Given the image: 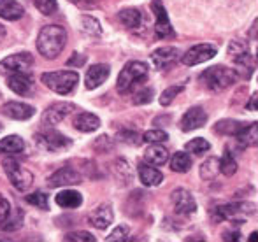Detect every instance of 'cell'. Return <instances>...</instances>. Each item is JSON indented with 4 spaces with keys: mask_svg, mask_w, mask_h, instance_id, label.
<instances>
[{
    "mask_svg": "<svg viewBox=\"0 0 258 242\" xmlns=\"http://www.w3.org/2000/svg\"><path fill=\"white\" fill-rule=\"evenodd\" d=\"M67 42V32L60 25H48L42 27L37 37V49L44 58L54 60L65 48Z\"/></svg>",
    "mask_w": 258,
    "mask_h": 242,
    "instance_id": "cell-1",
    "label": "cell"
},
{
    "mask_svg": "<svg viewBox=\"0 0 258 242\" xmlns=\"http://www.w3.org/2000/svg\"><path fill=\"white\" fill-rule=\"evenodd\" d=\"M199 79L211 92H223L225 88H228V86H232L237 81V72L234 68L225 67V65H214V67L206 68L199 75Z\"/></svg>",
    "mask_w": 258,
    "mask_h": 242,
    "instance_id": "cell-2",
    "label": "cell"
},
{
    "mask_svg": "<svg viewBox=\"0 0 258 242\" xmlns=\"http://www.w3.org/2000/svg\"><path fill=\"white\" fill-rule=\"evenodd\" d=\"M41 81L48 86L51 92L58 95H69L74 92L79 83V74L74 70H61V72H44L41 75Z\"/></svg>",
    "mask_w": 258,
    "mask_h": 242,
    "instance_id": "cell-3",
    "label": "cell"
},
{
    "mask_svg": "<svg viewBox=\"0 0 258 242\" xmlns=\"http://www.w3.org/2000/svg\"><path fill=\"white\" fill-rule=\"evenodd\" d=\"M148 77V65L143 61H128L125 67L121 68L118 75V83L116 88L119 93H128L136 85L143 83Z\"/></svg>",
    "mask_w": 258,
    "mask_h": 242,
    "instance_id": "cell-4",
    "label": "cell"
},
{
    "mask_svg": "<svg viewBox=\"0 0 258 242\" xmlns=\"http://www.w3.org/2000/svg\"><path fill=\"white\" fill-rule=\"evenodd\" d=\"M4 171H6L11 184H13L16 190L25 191L32 186V181H34L32 172L27 171L25 167H21L16 160H6L4 162Z\"/></svg>",
    "mask_w": 258,
    "mask_h": 242,
    "instance_id": "cell-5",
    "label": "cell"
},
{
    "mask_svg": "<svg viewBox=\"0 0 258 242\" xmlns=\"http://www.w3.org/2000/svg\"><path fill=\"white\" fill-rule=\"evenodd\" d=\"M34 65V56L30 53H16V55H11L7 58H4L0 61V74L2 75H9V74H16V72H25L28 74Z\"/></svg>",
    "mask_w": 258,
    "mask_h": 242,
    "instance_id": "cell-6",
    "label": "cell"
},
{
    "mask_svg": "<svg viewBox=\"0 0 258 242\" xmlns=\"http://www.w3.org/2000/svg\"><path fill=\"white\" fill-rule=\"evenodd\" d=\"M35 140H37L44 149L53 151V153L61 151V149H67V147H71V144H72V140L69 139V137H65L63 133L56 132V130H53V128H46V130L37 132Z\"/></svg>",
    "mask_w": 258,
    "mask_h": 242,
    "instance_id": "cell-7",
    "label": "cell"
},
{
    "mask_svg": "<svg viewBox=\"0 0 258 242\" xmlns=\"http://www.w3.org/2000/svg\"><path fill=\"white\" fill-rule=\"evenodd\" d=\"M151 11L155 14V34L158 39H170L176 37V32H174L172 25L169 21V14H167L165 7L160 0H153L151 2Z\"/></svg>",
    "mask_w": 258,
    "mask_h": 242,
    "instance_id": "cell-8",
    "label": "cell"
},
{
    "mask_svg": "<svg viewBox=\"0 0 258 242\" xmlns=\"http://www.w3.org/2000/svg\"><path fill=\"white\" fill-rule=\"evenodd\" d=\"M218 53V48L213 44H197L194 46L191 49H188L181 60H183L184 65L188 67H194V65H199V63H204V61H209L211 58H214Z\"/></svg>",
    "mask_w": 258,
    "mask_h": 242,
    "instance_id": "cell-9",
    "label": "cell"
},
{
    "mask_svg": "<svg viewBox=\"0 0 258 242\" xmlns=\"http://www.w3.org/2000/svg\"><path fill=\"white\" fill-rule=\"evenodd\" d=\"M172 204H174V209H176L177 214L190 216V214H195V211H197V202H195L194 195H191L188 190H184V188L174 190Z\"/></svg>",
    "mask_w": 258,
    "mask_h": 242,
    "instance_id": "cell-10",
    "label": "cell"
},
{
    "mask_svg": "<svg viewBox=\"0 0 258 242\" xmlns=\"http://www.w3.org/2000/svg\"><path fill=\"white\" fill-rule=\"evenodd\" d=\"M76 109L74 104L71 102H56L53 106H49L48 109L42 113V123L48 126H53V125H58Z\"/></svg>",
    "mask_w": 258,
    "mask_h": 242,
    "instance_id": "cell-11",
    "label": "cell"
},
{
    "mask_svg": "<svg viewBox=\"0 0 258 242\" xmlns=\"http://www.w3.org/2000/svg\"><path fill=\"white\" fill-rule=\"evenodd\" d=\"M207 123V113L202 107H191L184 113V116L181 118L179 126L183 132H191V130L202 128Z\"/></svg>",
    "mask_w": 258,
    "mask_h": 242,
    "instance_id": "cell-12",
    "label": "cell"
},
{
    "mask_svg": "<svg viewBox=\"0 0 258 242\" xmlns=\"http://www.w3.org/2000/svg\"><path fill=\"white\" fill-rule=\"evenodd\" d=\"M181 53L177 48H170V46H165V48H160V49H155L151 53V61L156 68L163 70V68H169L179 60Z\"/></svg>",
    "mask_w": 258,
    "mask_h": 242,
    "instance_id": "cell-13",
    "label": "cell"
},
{
    "mask_svg": "<svg viewBox=\"0 0 258 242\" xmlns=\"http://www.w3.org/2000/svg\"><path fill=\"white\" fill-rule=\"evenodd\" d=\"M2 114L11 120H18V121H25V120H30L32 116L35 114V109L28 104L23 102H7L2 106Z\"/></svg>",
    "mask_w": 258,
    "mask_h": 242,
    "instance_id": "cell-14",
    "label": "cell"
},
{
    "mask_svg": "<svg viewBox=\"0 0 258 242\" xmlns=\"http://www.w3.org/2000/svg\"><path fill=\"white\" fill-rule=\"evenodd\" d=\"M255 212V204H227V205H220L214 211V216L218 219H234L239 214H253Z\"/></svg>",
    "mask_w": 258,
    "mask_h": 242,
    "instance_id": "cell-15",
    "label": "cell"
},
{
    "mask_svg": "<svg viewBox=\"0 0 258 242\" xmlns=\"http://www.w3.org/2000/svg\"><path fill=\"white\" fill-rule=\"evenodd\" d=\"M81 183V174L71 167H63L56 171L51 178L48 179L49 188H61V186H72V184Z\"/></svg>",
    "mask_w": 258,
    "mask_h": 242,
    "instance_id": "cell-16",
    "label": "cell"
},
{
    "mask_svg": "<svg viewBox=\"0 0 258 242\" xmlns=\"http://www.w3.org/2000/svg\"><path fill=\"white\" fill-rule=\"evenodd\" d=\"M111 74V68L109 65L105 63H97V65H92L86 72V77H85V85L88 90H97L99 86H102L105 83V79L109 77Z\"/></svg>",
    "mask_w": 258,
    "mask_h": 242,
    "instance_id": "cell-17",
    "label": "cell"
},
{
    "mask_svg": "<svg viewBox=\"0 0 258 242\" xmlns=\"http://www.w3.org/2000/svg\"><path fill=\"white\" fill-rule=\"evenodd\" d=\"M112 219H114V212H112V207L109 204H104V205H100V207H97L95 211L88 216V223L99 230L109 228Z\"/></svg>",
    "mask_w": 258,
    "mask_h": 242,
    "instance_id": "cell-18",
    "label": "cell"
},
{
    "mask_svg": "<svg viewBox=\"0 0 258 242\" xmlns=\"http://www.w3.org/2000/svg\"><path fill=\"white\" fill-rule=\"evenodd\" d=\"M137 172H139V179L144 186L153 188L163 183V174L150 164H141L139 167H137Z\"/></svg>",
    "mask_w": 258,
    "mask_h": 242,
    "instance_id": "cell-19",
    "label": "cell"
},
{
    "mask_svg": "<svg viewBox=\"0 0 258 242\" xmlns=\"http://www.w3.org/2000/svg\"><path fill=\"white\" fill-rule=\"evenodd\" d=\"M7 86L18 95H27L32 90V79L25 72H16L7 75Z\"/></svg>",
    "mask_w": 258,
    "mask_h": 242,
    "instance_id": "cell-20",
    "label": "cell"
},
{
    "mask_svg": "<svg viewBox=\"0 0 258 242\" xmlns=\"http://www.w3.org/2000/svg\"><path fill=\"white\" fill-rule=\"evenodd\" d=\"M25 9L16 0H0V18L7 21H16L23 18Z\"/></svg>",
    "mask_w": 258,
    "mask_h": 242,
    "instance_id": "cell-21",
    "label": "cell"
},
{
    "mask_svg": "<svg viewBox=\"0 0 258 242\" xmlns=\"http://www.w3.org/2000/svg\"><path fill=\"white\" fill-rule=\"evenodd\" d=\"M54 202L63 209H76L83 204V195L74 190H63L54 197Z\"/></svg>",
    "mask_w": 258,
    "mask_h": 242,
    "instance_id": "cell-22",
    "label": "cell"
},
{
    "mask_svg": "<svg viewBox=\"0 0 258 242\" xmlns=\"http://www.w3.org/2000/svg\"><path fill=\"white\" fill-rule=\"evenodd\" d=\"M144 160L150 165H153V167H160V165L167 164V160H169V151L163 146H160V144H153V146L144 151Z\"/></svg>",
    "mask_w": 258,
    "mask_h": 242,
    "instance_id": "cell-23",
    "label": "cell"
},
{
    "mask_svg": "<svg viewBox=\"0 0 258 242\" xmlns=\"http://www.w3.org/2000/svg\"><path fill=\"white\" fill-rule=\"evenodd\" d=\"M74 126H76V130L85 132V133L95 132L100 126V120H99V116H95V114H92V113H81V114H78V118L74 120Z\"/></svg>",
    "mask_w": 258,
    "mask_h": 242,
    "instance_id": "cell-24",
    "label": "cell"
},
{
    "mask_svg": "<svg viewBox=\"0 0 258 242\" xmlns=\"http://www.w3.org/2000/svg\"><path fill=\"white\" fill-rule=\"evenodd\" d=\"M237 142L241 144L242 147H251L256 144L258 139V128H256V123H249V125H244L241 130H239L237 135Z\"/></svg>",
    "mask_w": 258,
    "mask_h": 242,
    "instance_id": "cell-25",
    "label": "cell"
},
{
    "mask_svg": "<svg viewBox=\"0 0 258 242\" xmlns=\"http://www.w3.org/2000/svg\"><path fill=\"white\" fill-rule=\"evenodd\" d=\"M25 149V142L18 135H7L0 140V153L2 154H18Z\"/></svg>",
    "mask_w": 258,
    "mask_h": 242,
    "instance_id": "cell-26",
    "label": "cell"
},
{
    "mask_svg": "<svg viewBox=\"0 0 258 242\" xmlns=\"http://www.w3.org/2000/svg\"><path fill=\"white\" fill-rule=\"evenodd\" d=\"M118 20L126 28H139L143 23V14L139 13V9H123L118 13Z\"/></svg>",
    "mask_w": 258,
    "mask_h": 242,
    "instance_id": "cell-27",
    "label": "cell"
},
{
    "mask_svg": "<svg viewBox=\"0 0 258 242\" xmlns=\"http://www.w3.org/2000/svg\"><path fill=\"white\" fill-rule=\"evenodd\" d=\"M170 169H172L174 172H179V174L188 172L191 169L190 154L184 153V151H177V153H174L172 160H170Z\"/></svg>",
    "mask_w": 258,
    "mask_h": 242,
    "instance_id": "cell-28",
    "label": "cell"
},
{
    "mask_svg": "<svg viewBox=\"0 0 258 242\" xmlns=\"http://www.w3.org/2000/svg\"><path fill=\"white\" fill-rule=\"evenodd\" d=\"M218 167H220V172L223 176H227V178H232V176L237 172V162H235V158L232 156L230 149H225L223 156H221V160L218 162Z\"/></svg>",
    "mask_w": 258,
    "mask_h": 242,
    "instance_id": "cell-29",
    "label": "cell"
},
{
    "mask_svg": "<svg viewBox=\"0 0 258 242\" xmlns=\"http://www.w3.org/2000/svg\"><path fill=\"white\" fill-rule=\"evenodd\" d=\"M246 123H241V121H235V120H223L220 123H216L214 130L218 133H223V135H237L239 130L244 126Z\"/></svg>",
    "mask_w": 258,
    "mask_h": 242,
    "instance_id": "cell-30",
    "label": "cell"
},
{
    "mask_svg": "<svg viewBox=\"0 0 258 242\" xmlns=\"http://www.w3.org/2000/svg\"><path fill=\"white\" fill-rule=\"evenodd\" d=\"M79 23H81V30L88 35H100L102 34V28H100V23L92 16H81L79 18Z\"/></svg>",
    "mask_w": 258,
    "mask_h": 242,
    "instance_id": "cell-31",
    "label": "cell"
},
{
    "mask_svg": "<svg viewBox=\"0 0 258 242\" xmlns=\"http://www.w3.org/2000/svg\"><path fill=\"white\" fill-rule=\"evenodd\" d=\"M218 171H220L218 160L216 158H209V160L201 165V178L206 179V181H211V179H214V176L218 174Z\"/></svg>",
    "mask_w": 258,
    "mask_h": 242,
    "instance_id": "cell-32",
    "label": "cell"
},
{
    "mask_svg": "<svg viewBox=\"0 0 258 242\" xmlns=\"http://www.w3.org/2000/svg\"><path fill=\"white\" fill-rule=\"evenodd\" d=\"M184 147H186V151H190L194 154H204L206 151L211 149V144L206 139H202V137H197V139H191L190 142H186Z\"/></svg>",
    "mask_w": 258,
    "mask_h": 242,
    "instance_id": "cell-33",
    "label": "cell"
},
{
    "mask_svg": "<svg viewBox=\"0 0 258 242\" xmlns=\"http://www.w3.org/2000/svg\"><path fill=\"white\" fill-rule=\"evenodd\" d=\"M27 202L30 205H35V207L42 209V211H48L49 209V200H48V195L44 191H35L32 195H27Z\"/></svg>",
    "mask_w": 258,
    "mask_h": 242,
    "instance_id": "cell-34",
    "label": "cell"
},
{
    "mask_svg": "<svg viewBox=\"0 0 258 242\" xmlns=\"http://www.w3.org/2000/svg\"><path fill=\"white\" fill-rule=\"evenodd\" d=\"M183 90H184V85H177V86H170V88H167L165 92L162 93V97H160V104H162L163 107L170 106L172 100L176 99Z\"/></svg>",
    "mask_w": 258,
    "mask_h": 242,
    "instance_id": "cell-35",
    "label": "cell"
},
{
    "mask_svg": "<svg viewBox=\"0 0 258 242\" xmlns=\"http://www.w3.org/2000/svg\"><path fill=\"white\" fill-rule=\"evenodd\" d=\"M144 142H150V144H162L165 140H169V133L163 132V130H150L143 135Z\"/></svg>",
    "mask_w": 258,
    "mask_h": 242,
    "instance_id": "cell-36",
    "label": "cell"
},
{
    "mask_svg": "<svg viewBox=\"0 0 258 242\" xmlns=\"http://www.w3.org/2000/svg\"><path fill=\"white\" fill-rule=\"evenodd\" d=\"M128 232H130L128 226L119 225V226H116L111 233H109V237L105 240L107 242H123V240H126V237H128Z\"/></svg>",
    "mask_w": 258,
    "mask_h": 242,
    "instance_id": "cell-37",
    "label": "cell"
},
{
    "mask_svg": "<svg viewBox=\"0 0 258 242\" xmlns=\"http://www.w3.org/2000/svg\"><path fill=\"white\" fill-rule=\"evenodd\" d=\"M35 7L39 9V13L49 16V14H53L58 9V4L56 0H35Z\"/></svg>",
    "mask_w": 258,
    "mask_h": 242,
    "instance_id": "cell-38",
    "label": "cell"
},
{
    "mask_svg": "<svg viewBox=\"0 0 258 242\" xmlns=\"http://www.w3.org/2000/svg\"><path fill=\"white\" fill-rule=\"evenodd\" d=\"M65 240L69 242H95V237L90 232H71L65 235Z\"/></svg>",
    "mask_w": 258,
    "mask_h": 242,
    "instance_id": "cell-39",
    "label": "cell"
},
{
    "mask_svg": "<svg viewBox=\"0 0 258 242\" xmlns=\"http://www.w3.org/2000/svg\"><path fill=\"white\" fill-rule=\"evenodd\" d=\"M4 221H6V225H2V230H18L21 225H23V212L18 211L13 219L6 218Z\"/></svg>",
    "mask_w": 258,
    "mask_h": 242,
    "instance_id": "cell-40",
    "label": "cell"
},
{
    "mask_svg": "<svg viewBox=\"0 0 258 242\" xmlns=\"http://www.w3.org/2000/svg\"><path fill=\"white\" fill-rule=\"evenodd\" d=\"M153 88H144L143 92H139L136 97H134V104H150L153 100Z\"/></svg>",
    "mask_w": 258,
    "mask_h": 242,
    "instance_id": "cell-41",
    "label": "cell"
},
{
    "mask_svg": "<svg viewBox=\"0 0 258 242\" xmlns=\"http://www.w3.org/2000/svg\"><path fill=\"white\" fill-rule=\"evenodd\" d=\"M118 140L126 142V144H134V146H137V144L141 142L139 135H137L136 132H121V133H118Z\"/></svg>",
    "mask_w": 258,
    "mask_h": 242,
    "instance_id": "cell-42",
    "label": "cell"
},
{
    "mask_svg": "<svg viewBox=\"0 0 258 242\" xmlns=\"http://www.w3.org/2000/svg\"><path fill=\"white\" fill-rule=\"evenodd\" d=\"M11 214V204L6 197L0 195V223H4V219Z\"/></svg>",
    "mask_w": 258,
    "mask_h": 242,
    "instance_id": "cell-43",
    "label": "cell"
},
{
    "mask_svg": "<svg viewBox=\"0 0 258 242\" xmlns=\"http://www.w3.org/2000/svg\"><path fill=\"white\" fill-rule=\"evenodd\" d=\"M85 61H86L85 56L79 55V53H74V56L67 61V65H69V67H72V65H78V67H81V65H85Z\"/></svg>",
    "mask_w": 258,
    "mask_h": 242,
    "instance_id": "cell-44",
    "label": "cell"
},
{
    "mask_svg": "<svg viewBox=\"0 0 258 242\" xmlns=\"http://www.w3.org/2000/svg\"><path fill=\"white\" fill-rule=\"evenodd\" d=\"M239 237H241V233L239 232H228V233H223V240H239Z\"/></svg>",
    "mask_w": 258,
    "mask_h": 242,
    "instance_id": "cell-45",
    "label": "cell"
},
{
    "mask_svg": "<svg viewBox=\"0 0 258 242\" xmlns=\"http://www.w3.org/2000/svg\"><path fill=\"white\" fill-rule=\"evenodd\" d=\"M246 107H248L249 111H256V95H251V100H249Z\"/></svg>",
    "mask_w": 258,
    "mask_h": 242,
    "instance_id": "cell-46",
    "label": "cell"
},
{
    "mask_svg": "<svg viewBox=\"0 0 258 242\" xmlns=\"http://www.w3.org/2000/svg\"><path fill=\"white\" fill-rule=\"evenodd\" d=\"M256 237H258V235H256V232H253L251 235H249V240H251V242H255V240H256Z\"/></svg>",
    "mask_w": 258,
    "mask_h": 242,
    "instance_id": "cell-47",
    "label": "cell"
},
{
    "mask_svg": "<svg viewBox=\"0 0 258 242\" xmlns=\"http://www.w3.org/2000/svg\"><path fill=\"white\" fill-rule=\"evenodd\" d=\"M4 34H6V32H4V28H2V25H0V39L4 37Z\"/></svg>",
    "mask_w": 258,
    "mask_h": 242,
    "instance_id": "cell-48",
    "label": "cell"
},
{
    "mask_svg": "<svg viewBox=\"0 0 258 242\" xmlns=\"http://www.w3.org/2000/svg\"><path fill=\"white\" fill-rule=\"evenodd\" d=\"M0 132H2V125H0Z\"/></svg>",
    "mask_w": 258,
    "mask_h": 242,
    "instance_id": "cell-49",
    "label": "cell"
},
{
    "mask_svg": "<svg viewBox=\"0 0 258 242\" xmlns=\"http://www.w3.org/2000/svg\"><path fill=\"white\" fill-rule=\"evenodd\" d=\"M74 2H78V0H74Z\"/></svg>",
    "mask_w": 258,
    "mask_h": 242,
    "instance_id": "cell-50",
    "label": "cell"
}]
</instances>
